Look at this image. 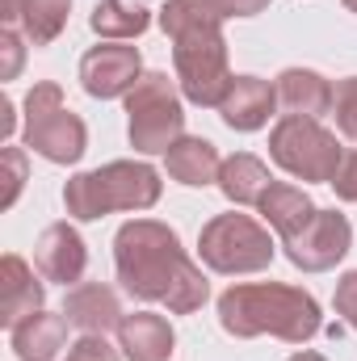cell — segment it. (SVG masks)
I'll return each instance as SVG.
<instances>
[{"label":"cell","mask_w":357,"mask_h":361,"mask_svg":"<svg viewBox=\"0 0 357 361\" xmlns=\"http://www.w3.org/2000/svg\"><path fill=\"white\" fill-rule=\"evenodd\" d=\"M114 269L131 298L164 302L173 315H189L210 298V286L185 257L177 231L156 219H135L114 235Z\"/></svg>","instance_id":"obj_1"},{"label":"cell","mask_w":357,"mask_h":361,"mask_svg":"<svg viewBox=\"0 0 357 361\" xmlns=\"http://www.w3.org/2000/svg\"><path fill=\"white\" fill-rule=\"evenodd\" d=\"M219 324L240 341L269 332L277 341L303 345L320 332V302L286 281H244L219 298Z\"/></svg>","instance_id":"obj_2"},{"label":"cell","mask_w":357,"mask_h":361,"mask_svg":"<svg viewBox=\"0 0 357 361\" xmlns=\"http://www.w3.org/2000/svg\"><path fill=\"white\" fill-rule=\"evenodd\" d=\"M156 202H160V173L135 160H114L105 169L76 173L63 185V206L80 223H92L109 210H152Z\"/></svg>","instance_id":"obj_3"},{"label":"cell","mask_w":357,"mask_h":361,"mask_svg":"<svg viewBox=\"0 0 357 361\" xmlns=\"http://www.w3.org/2000/svg\"><path fill=\"white\" fill-rule=\"evenodd\" d=\"M173 63H177V85L185 101L219 109L231 89V68H227V42L219 25H189L173 34Z\"/></svg>","instance_id":"obj_4"},{"label":"cell","mask_w":357,"mask_h":361,"mask_svg":"<svg viewBox=\"0 0 357 361\" xmlns=\"http://www.w3.org/2000/svg\"><path fill=\"white\" fill-rule=\"evenodd\" d=\"M25 143L51 164H76L89 147L85 122L63 105L59 85H34L25 97Z\"/></svg>","instance_id":"obj_5"},{"label":"cell","mask_w":357,"mask_h":361,"mask_svg":"<svg viewBox=\"0 0 357 361\" xmlns=\"http://www.w3.org/2000/svg\"><path fill=\"white\" fill-rule=\"evenodd\" d=\"M269 156L298 180H320L332 185V177L341 173V143L332 130H324L315 118H282L269 130Z\"/></svg>","instance_id":"obj_6"},{"label":"cell","mask_w":357,"mask_h":361,"mask_svg":"<svg viewBox=\"0 0 357 361\" xmlns=\"http://www.w3.org/2000/svg\"><path fill=\"white\" fill-rule=\"evenodd\" d=\"M126 114H131V143L147 156L169 152L177 139H185V109H181L177 85L164 72L139 76V85L126 92Z\"/></svg>","instance_id":"obj_7"},{"label":"cell","mask_w":357,"mask_h":361,"mask_svg":"<svg viewBox=\"0 0 357 361\" xmlns=\"http://www.w3.org/2000/svg\"><path fill=\"white\" fill-rule=\"evenodd\" d=\"M198 252L214 273H261L273 261V240L248 214H214L198 235Z\"/></svg>","instance_id":"obj_8"},{"label":"cell","mask_w":357,"mask_h":361,"mask_svg":"<svg viewBox=\"0 0 357 361\" xmlns=\"http://www.w3.org/2000/svg\"><path fill=\"white\" fill-rule=\"evenodd\" d=\"M349 244H353L349 219L337 214V210H315V219L298 235L286 240V257H290V265H298L303 273H324L349 252Z\"/></svg>","instance_id":"obj_9"},{"label":"cell","mask_w":357,"mask_h":361,"mask_svg":"<svg viewBox=\"0 0 357 361\" xmlns=\"http://www.w3.org/2000/svg\"><path fill=\"white\" fill-rule=\"evenodd\" d=\"M139 72H143L139 51L122 47V42H101L80 59V85L89 97H101V101L131 92L139 85Z\"/></svg>","instance_id":"obj_10"},{"label":"cell","mask_w":357,"mask_h":361,"mask_svg":"<svg viewBox=\"0 0 357 361\" xmlns=\"http://www.w3.org/2000/svg\"><path fill=\"white\" fill-rule=\"evenodd\" d=\"M34 265L38 273L47 277V281H80L85 277V265H89V248H85V240H80V231L76 227H68V223H51L42 235H38V244H34Z\"/></svg>","instance_id":"obj_11"},{"label":"cell","mask_w":357,"mask_h":361,"mask_svg":"<svg viewBox=\"0 0 357 361\" xmlns=\"http://www.w3.org/2000/svg\"><path fill=\"white\" fill-rule=\"evenodd\" d=\"M63 315H68V324L80 328L85 336H105L109 328L122 324V302H118V294H114L105 281H80V286L68 290Z\"/></svg>","instance_id":"obj_12"},{"label":"cell","mask_w":357,"mask_h":361,"mask_svg":"<svg viewBox=\"0 0 357 361\" xmlns=\"http://www.w3.org/2000/svg\"><path fill=\"white\" fill-rule=\"evenodd\" d=\"M42 281L34 277V269L21 261V257H4L0 261V324L4 328H17L21 319H30L34 311H42Z\"/></svg>","instance_id":"obj_13"},{"label":"cell","mask_w":357,"mask_h":361,"mask_svg":"<svg viewBox=\"0 0 357 361\" xmlns=\"http://www.w3.org/2000/svg\"><path fill=\"white\" fill-rule=\"evenodd\" d=\"M273 105H277V89L269 80L236 76L227 97H223V105H219V114H223V122L231 130H261L269 122V114H273Z\"/></svg>","instance_id":"obj_14"},{"label":"cell","mask_w":357,"mask_h":361,"mask_svg":"<svg viewBox=\"0 0 357 361\" xmlns=\"http://www.w3.org/2000/svg\"><path fill=\"white\" fill-rule=\"evenodd\" d=\"M173 345H177V336L164 315L135 311V315H122V324H118V349L131 361H169Z\"/></svg>","instance_id":"obj_15"},{"label":"cell","mask_w":357,"mask_h":361,"mask_svg":"<svg viewBox=\"0 0 357 361\" xmlns=\"http://www.w3.org/2000/svg\"><path fill=\"white\" fill-rule=\"evenodd\" d=\"M269 8V0H169L160 8L164 34H181L189 25H223L227 17H253Z\"/></svg>","instance_id":"obj_16"},{"label":"cell","mask_w":357,"mask_h":361,"mask_svg":"<svg viewBox=\"0 0 357 361\" xmlns=\"http://www.w3.org/2000/svg\"><path fill=\"white\" fill-rule=\"evenodd\" d=\"M273 89H277V105L286 109V118H320L332 109V85L320 72L286 68Z\"/></svg>","instance_id":"obj_17"},{"label":"cell","mask_w":357,"mask_h":361,"mask_svg":"<svg viewBox=\"0 0 357 361\" xmlns=\"http://www.w3.org/2000/svg\"><path fill=\"white\" fill-rule=\"evenodd\" d=\"M68 345V315H47L34 311L30 319H21L13 328V353L21 361H55Z\"/></svg>","instance_id":"obj_18"},{"label":"cell","mask_w":357,"mask_h":361,"mask_svg":"<svg viewBox=\"0 0 357 361\" xmlns=\"http://www.w3.org/2000/svg\"><path fill=\"white\" fill-rule=\"evenodd\" d=\"M261 206V214H265V223L282 235V240H290V235H298L311 219H315V202L298 189V185H286V180H273L265 189V197L257 202Z\"/></svg>","instance_id":"obj_19"},{"label":"cell","mask_w":357,"mask_h":361,"mask_svg":"<svg viewBox=\"0 0 357 361\" xmlns=\"http://www.w3.org/2000/svg\"><path fill=\"white\" fill-rule=\"evenodd\" d=\"M164 156H169V177L181 180V185H193V189L219 180V173H223L219 147H214L210 139H193V135H185V139H177Z\"/></svg>","instance_id":"obj_20"},{"label":"cell","mask_w":357,"mask_h":361,"mask_svg":"<svg viewBox=\"0 0 357 361\" xmlns=\"http://www.w3.org/2000/svg\"><path fill=\"white\" fill-rule=\"evenodd\" d=\"M273 185L269 177V169L257 160V156H248V152H240V156H231V160H223V173H219V189L236 202V206H257L261 197H265V189Z\"/></svg>","instance_id":"obj_21"},{"label":"cell","mask_w":357,"mask_h":361,"mask_svg":"<svg viewBox=\"0 0 357 361\" xmlns=\"http://www.w3.org/2000/svg\"><path fill=\"white\" fill-rule=\"evenodd\" d=\"M89 21H92V30L105 34V38H139L152 25V13L139 0H101L92 8Z\"/></svg>","instance_id":"obj_22"},{"label":"cell","mask_w":357,"mask_h":361,"mask_svg":"<svg viewBox=\"0 0 357 361\" xmlns=\"http://www.w3.org/2000/svg\"><path fill=\"white\" fill-rule=\"evenodd\" d=\"M68 13H72V0H21V30L34 47H47L63 34L68 25Z\"/></svg>","instance_id":"obj_23"},{"label":"cell","mask_w":357,"mask_h":361,"mask_svg":"<svg viewBox=\"0 0 357 361\" xmlns=\"http://www.w3.org/2000/svg\"><path fill=\"white\" fill-rule=\"evenodd\" d=\"M332 114H337V126L357 143V76L341 80L332 89Z\"/></svg>","instance_id":"obj_24"},{"label":"cell","mask_w":357,"mask_h":361,"mask_svg":"<svg viewBox=\"0 0 357 361\" xmlns=\"http://www.w3.org/2000/svg\"><path fill=\"white\" fill-rule=\"evenodd\" d=\"M4 169H8V177H4L0 206H13V202H17V193H21V180H25V156H21L17 147H4Z\"/></svg>","instance_id":"obj_25"},{"label":"cell","mask_w":357,"mask_h":361,"mask_svg":"<svg viewBox=\"0 0 357 361\" xmlns=\"http://www.w3.org/2000/svg\"><path fill=\"white\" fill-rule=\"evenodd\" d=\"M72 361H118V349L105 345V336H80L72 349H68Z\"/></svg>","instance_id":"obj_26"},{"label":"cell","mask_w":357,"mask_h":361,"mask_svg":"<svg viewBox=\"0 0 357 361\" xmlns=\"http://www.w3.org/2000/svg\"><path fill=\"white\" fill-rule=\"evenodd\" d=\"M337 315H341L349 328H357V269L345 273L341 286H337Z\"/></svg>","instance_id":"obj_27"},{"label":"cell","mask_w":357,"mask_h":361,"mask_svg":"<svg viewBox=\"0 0 357 361\" xmlns=\"http://www.w3.org/2000/svg\"><path fill=\"white\" fill-rule=\"evenodd\" d=\"M332 189H337L341 202H357V147L341 160V173L332 177Z\"/></svg>","instance_id":"obj_28"},{"label":"cell","mask_w":357,"mask_h":361,"mask_svg":"<svg viewBox=\"0 0 357 361\" xmlns=\"http://www.w3.org/2000/svg\"><path fill=\"white\" fill-rule=\"evenodd\" d=\"M0 51H4V68H0V76L13 80V76L21 72V38H17L13 25H4V34H0Z\"/></svg>","instance_id":"obj_29"},{"label":"cell","mask_w":357,"mask_h":361,"mask_svg":"<svg viewBox=\"0 0 357 361\" xmlns=\"http://www.w3.org/2000/svg\"><path fill=\"white\" fill-rule=\"evenodd\" d=\"M0 114H4V118H0V135L8 139V135H13V101H8V97H0Z\"/></svg>","instance_id":"obj_30"},{"label":"cell","mask_w":357,"mask_h":361,"mask_svg":"<svg viewBox=\"0 0 357 361\" xmlns=\"http://www.w3.org/2000/svg\"><path fill=\"white\" fill-rule=\"evenodd\" d=\"M0 8H4V13H0V17H4V25H17V17H21V0H4Z\"/></svg>","instance_id":"obj_31"},{"label":"cell","mask_w":357,"mask_h":361,"mask_svg":"<svg viewBox=\"0 0 357 361\" xmlns=\"http://www.w3.org/2000/svg\"><path fill=\"white\" fill-rule=\"evenodd\" d=\"M290 361H324V357H320V353H311V349H303V353H294Z\"/></svg>","instance_id":"obj_32"},{"label":"cell","mask_w":357,"mask_h":361,"mask_svg":"<svg viewBox=\"0 0 357 361\" xmlns=\"http://www.w3.org/2000/svg\"><path fill=\"white\" fill-rule=\"evenodd\" d=\"M341 4H345V8H349V13H357V0H341Z\"/></svg>","instance_id":"obj_33"},{"label":"cell","mask_w":357,"mask_h":361,"mask_svg":"<svg viewBox=\"0 0 357 361\" xmlns=\"http://www.w3.org/2000/svg\"><path fill=\"white\" fill-rule=\"evenodd\" d=\"M68 361H72V357H68Z\"/></svg>","instance_id":"obj_34"}]
</instances>
